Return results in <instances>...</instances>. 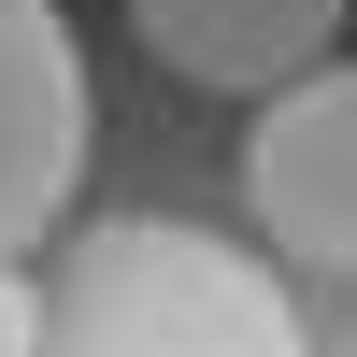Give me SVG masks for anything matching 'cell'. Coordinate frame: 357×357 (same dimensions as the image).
<instances>
[{
	"mask_svg": "<svg viewBox=\"0 0 357 357\" xmlns=\"http://www.w3.org/2000/svg\"><path fill=\"white\" fill-rule=\"evenodd\" d=\"M343 15L357 0H129L143 57L172 86H200V100H272L286 72H314L343 43Z\"/></svg>",
	"mask_w": 357,
	"mask_h": 357,
	"instance_id": "277c9868",
	"label": "cell"
},
{
	"mask_svg": "<svg viewBox=\"0 0 357 357\" xmlns=\"http://www.w3.org/2000/svg\"><path fill=\"white\" fill-rule=\"evenodd\" d=\"M43 357H314L286 314L272 257H243L229 229L186 215H114L72 243L43 301Z\"/></svg>",
	"mask_w": 357,
	"mask_h": 357,
	"instance_id": "6da1fadb",
	"label": "cell"
},
{
	"mask_svg": "<svg viewBox=\"0 0 357 357\" xmlns=\"http://www.w3.org/2000/svg\"><path fill=\"white\" fill-rule=\"evenodd\" d=\"M243 215L272 229V257L357 286V57H314L257 100L243 129Z\"/></svg>",
	"mask_w": 357,
	"mask_h": 357,
	"instance_id": "7a4b0ae2",
	"label": "cell"
},
{
	"mask_svg": "<svg viewBox=\"0 0 357 357\" xmlns=\"http://www.w3.org/2000/svg\"><path fill=\"white\" fill-rule=\"evenodd\" d=\"M100 100H86V43L57 0H0V272L72 215Z\"/></svg>",
	"mask_w": 357,
	"mask_h": 357,
	"instance_id": "3957f363",
	"label": "cell"
}]
</instances>
